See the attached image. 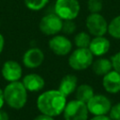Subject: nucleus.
<instances>
[{
  "mask_svg": "<svg viewBox=\"0 0 120 120\" xmlns=\"http://www.w3.org/2000/svg\"><path fill=\"white\" fill-rule=\"evenodd\" d=\"M66 104L67 97L58 89L47 90L41 93L37 98V107L40 113L52 117L63 113Z\"/></svg>",
  "mask_w": 120,
  "mask_h": 120,
  "instance_id": "nucleus-1",
  "label": "nucleus"
},
{
  "mask_svg": "<svg viewBox=\"0 0 120 120\" xmlns=\"http://www.w3.org/2000/svg\"><path fill=\"white\" fill-rule=\"evenodd\" d=\"M5 103L14 110L22 109L27 102V90L22 82H8L4 88Z\"/></svg>",
  "mask_w": 120,
  "mask_h": 120,
  "instance_id": "nucleus-2",
  "label": "nucleus"
},
{
  "mask_svg": "<svg viewBox=\"0 0 120 120\" xmlns=\"http://www.w3.org/2000/svg\"><path fill=\"white\" fill-rule=\"evenodd\" d=\"M68 65L74 70H84L88 68L93 61L94 55L88 48H77L70 52L68 57Z\"/></svg>",
  "mask_w": 120,
  "mask_h": 120,
  "instance_id": "nucleus-3",
  "label": "nucleus"
},
{
  "mask_svg": "<svg viewBox=\"0 0 120 120\" xmlns=\"http://www.w3.org/2000/svg\"><path fill=\"white\" fill-rule=\"evenodd\" d=\"M80 9L81 7L78 0H56L54 3V13L63 21L76 19Z\"/></svg>",
  "mask_w": 120,
  "mask_h": 120,
  "instance_id": "nucleus-4",
  "label": "nucleus"
},
{
  "mask_svg": "<svg viewBox=\"0 0 120 120\" xmlns=\"http://www.w3.org/2000/svg\"><path fill=\"white\" fill-rule=\"evenodd\" d=\"M88 109L86 103L78 99H73L67 102L63 111L65 120H88Z\"/></svg>",
  "mask_w": 120,
  "mask_h": 120,
  "instance_id": "nucleus-5",
  "label": "nucleus"
},
{
  "mask_svg": "<svg viewBox=\"0 0 120 120\" xmlns=\"http://www.w3.org/2000/svg\"><path fill=\"white\" fill-rule=\"evenodd\" d=\"M85 25L88 33L94 37L104 36L108 32V22L100 13H90L85 20Z\"/></svg>",
  "mask_w": 120,
  "mask_h": 120,
  "instance_id": "nucleus-6",
  "label": "nucleus"
},
{
  "mask_svg": "<svg viewBox=\"0 0 120 120\" xmlns=\"http://www.w3.org/2000/svg\"><path fill=\"white\" fill-rule=\"evenodd\" d=\"M89 113L93 115H106L112 108L110 98L104 95H94L86 103Z\"/></svg>",
  "mask_w": 120,
  "mask_h": 120,
  "instance_id": "nucleus-7",
  "label": "nucleus"
},
{
  "mask_svg": "<svg viewBox=\"0 0 120 120\" xmlns=\"http://www.w3.org/2000/svg\"><path fill=\"white\" fill-rule=\"evenodd\" d=\"M63 20L55 13H50L43 16L39 22V30L46 36L58 35L62 30Z\"/></svg>",
  "mask_w": 120,
  "mask_h": 120,
  "instance_id": "nucleus-8",
  "label": "nucleus"
},
{
  "mask_svg": "<svg viewBox=\"0 0 120 120\" xmlns=\"http://www.w3.org/2000/svg\"><path fill=\"white\" fill-rule=\"evenodd\" d=\"M50 50L58 56H65L70 53L72 50V42L63 35H55L49 40Z\"/></svg>",
  "mask_w": 120,
  "mask_h": 120,
  "instance_id": "nucleus-9",
  "label": "nucleus"
},
{
  "mask_svg": "<svg viewBox=\"0 0 120 120\" xmlns=\"http://www.w3.org/2000/svg\"><path fill=\"white\" fill-rule=\"evenodd\" d=\"M1 73L3 78L8 82H17L22 78V68L17 61L8 60L3 64Z\"/></svg>",
  "mask_w": 120,
  "mask_h": 120,
  "instance_id": "nucleus-10",
  "label": "nucleus"
},
{
  "mask_svg": "<svg viewBox=\"0 0 120 120\" xmlns=\"http://www.w3.org/2000/svg\"><path fill=\"white\" fill-rule=\"evenodd\" d=\"M45 55L39 48H30L22 55V63L28 68H37L44 61Z\"/></svg>",
  "mask_w": 120,
  "mask_h": 120,
  "instance_id": "nucleus-11",
  "label": "nucleus"
},
{
  "mask_svg": "<svg viewBox=\"0 0 120 120\" xmlns=\"http://www.w3.org/2000/svg\"><path fill=\"white\" fill-rule=\"evenodd\" d=\"M110 47H111L110 40L104 36H100V37H94L91 39L88 49L90 50V52L93 53L94 56L102 57L104 54H106L109 52Z\"/></svg>",
  "mask_w": 120,
  "mask_h": 120,
  "instance_id": "nucleus-12",
  "label": "nucleus"
},
{
  "mask_svg": "<svg viewBox=\"0 0 120 120\" xmlns=\"http://www.w3.org/2000/svg\"><path fill=\"white\" fill-rule=\"evenodd\" d=\"M102 86L106 92L116 94L120 92V73L112 69L102 77Z\"/></svg>",
  "mask_w": 120,
  "mask_h": 120,
  "instance_id": "nucleus-13",
  "label": "nucleus"
},
{
  "mask_svg": "<svg viewBox=\"0 0 120 120\" xmlns=\"http://www.w3.org/2000/svg\"><path fill=\"white\" fill-rule=\"evenodd\" d=\"M22 84L28 92H38L45 86L44 79L37 73H29L22 78Z\"/></svg>",
  "mask_w": 120,
  "mask_h": 120,
  "instance_id": "nucleus-14",
  "label": "nucleus"
},
{
  "mask_svg": "<svg viewBox=\"0 0 120 120\" xmlns=\"http://www.w3.org/2000/svg\"><path fill=\"white\" fill-rule=\"evenodd\" d=\"M78 79L75 75L73 74H67L65 75L60 82H59V86H58V90L65 96V97H68L69 95H71L72 93H74L78 87Z\"/></svg>",
  "mask_w": 120,
  "mask_h": 120,
  "instance_id": "nucleus-15",
  "label": "nucleus"
},
{
  "mask_svg": "<svg viewBox=\"0 0 120 120\" xmlns=\"http://www.w3.org/2000/svg\"><path fill=\"white\" fill-rule=\"evenodd\" d=\"M92 70L98 76H104L112 69V64L111 59L105 57H99L97 60H94L92 63Z\"/></svg>",
  "mask_w": 120,
  "mask_h": 120,
  "instance_id": "nucleus-16",
  "label": "nucleus"
},
{
  "mask_svg": "<svg viewBox=\"0 0 120 120\" xmlns=\"http://www.w3.org/2000/svg\"><path fill=\"white\" fill-rule=\"evenodd\" d=\"M75 95H76V99L82 101L84 103H87V101L95 95V93H94V89L91 85L82 83L77 87V89L75 91Z\"/></svg>",
  "mask_w": 120,
  "mask_h": 120,
  "instance_id": "nucleus-17",
  "label": "nucleus"
},
{
  "mask_svg": "<svg viewBox=\"0 0 120 120\" xmlns=\"http://www.w3.org/2000/svg\"><path fill=\"white\" fill-rule=\"evenodd\" d=\"M91 37L89 33L79 32L74 37V44L77 48H88L91 42Z\"/></svg>",
  "mask_w": 120,
  "mask_h": 120,
  "instance_id": "nucleus-18",
  "label": "nucleus"
},
{
  "mask_svg": "<svg viewBox=\"0 0 120 120\" xmlns=\"http://www.w3.org/2000/svg\"><path fill=\"white\" fill-rule=\"evenodd\" d=\"M108 33L115 39H120V15L114 17L108 23Z\"/></svg>",
  "mask_w": 120,
  "mask_h": 120,
  "instance_id": "nucleus-19",
  "label": "nucleus"
},
{
  "mask_svg": "<svg viewBox=\"0 0 120 120\" xmlns=\"http://www.w3.org/2000/svg\"><path fill=\"white\" fill-rule=\"evenodd\" d=\"M49 0H24V4L27 8L33 11H38L44 8Z\"/></svg>",
  "mask_w": 120,
  "mask_h": 120,
  "instance_id": "nucleus-20",
  "label": "nucleus"
},
{
  "mask_svg": "<svg viewBox=\"0 0 120 120\" xmlns=\"http://www.w3.org/2000/svg\"><path fill=\"white\" fill-rule=\"evenodd\" d=\"M102 8V0H87V8L90 11V13H99Z\"/></svg>",
  "mask_w": 120,
  "mask_h": 120,
  "instance_id": "nucleus-21",
  "label": "nucleus"
},
{
  "mask_svg": "<svg viewBox=\"0 0 120 120\" xmlns=\"http://www.w3.org/2000/svg\"><path fill=\"white\" fill-rule=\"evenodd\" d=\"M76 30V24L73 22V20H65L63 21V25H62V32L66 35H70L73 34Z\"/></svg>",
  "mask_w": 120,
  "mask_h": 120,
  "instance_id": "nucleus-22",
  "label": "nucleus"
},
{
  "mask_svg": "<svg viewBox=\"0 0 120 120\" xmlns=\"http://www.w3.org/2000/svg\"><path fill=\"white\" fill-rule=\"evenodd\" d=\"M109 117L112 120H120V102H117L112 106L109 112Z\"/></svg>",
  "mask_w": 120,
  "mask_h": 120,
  "instance_id": "nucleus-23",
  "label": "nucleus"
},
{
  "mask_svg": "<svg viewBox=\"0 0 120 120\" xmlns=\"http://www.w3.org/2000/svg\"><path fill=\"white\" fill-rule=\"evenodd\" d=\"M112 64V68L120 73V52H116L115 54H113L111 58Z\"/></svg>",
  "mask_w": 120,
  "mask_h": 120,
  "instance_id": "nucleus-24",
  "label": "nucleus"
},
{
  "mask_svg": "<svg viewBox=\"0 0 120 120\" xmlns=\"http://www.w3.org/2000/svg\"><path fill=\"white\" fill-rule=\"evenodd\" d=\"M34 120H54V118L52 116H50V115H47V114H43V113H40L38 115H37Z\"/></svg>",
  "mask_w": 120,
  "mask_h": 120,
  "instance_id": "nucleus-25",
  "label": "nucleus"
},
{
  "mask_svg": "<svg viewBox=\"0 0 120 120\" xmlns=\"http://www.w3.org/2000/svg\"><path fill=\"white\" fill-rule=\"evenodd\" d=\"M90 120H112L107 115H94Z\"/></svg>",
  "mask_w": 120,
  "mask_h": 120,
  "instance_id": "nucleus-26",
  "label": "nucleus"
},
{
  "mask_svg": "<svg viewBox=\"0 0 120 120\" xmlns=\"http://www.w3.org/2000/svg\"><path fill=\"white\" fill-rule=\"evenodd\" d=\"M0 120H9V117H8V114L7 112L3 111L2 109L0 110Z\"/></svg>",
  "mask_w": 120,
  "mask_h": 120,
  "instance_id": "nucleus-27",
  "label": "nucleus"
},
{
  "mask_svg": "<svg viewBox=\"0 0 120 120\" xmlns=\"http://www.w3.org/2000/svg\"><path fill=\"white\" fill-rule=\"evenodd\" d=\"M4 104H5V98H4V91H3V89H1V88H0V110L3 108Z\"/></svg>",
  "mask_w": 120,
  "mask_h": 120,
  "instance_id": "nucleus-28",
  "label": "nucleus"
},
{
  "mask_svg": "<svg viewBox=\"0 0 120 120\" xmlns=\"http://www.w3.org/2000/svg\"><path fill=\"white\" fill-rule=\"evenodd\" d=\"M4 46H5V38H4L3 35L0 34V54L4 50Z\"/></svg>",
  "mask_w": 120,
  "mask_h": 120,
  "instance_id": "nucleus-29",
  "label": "nucleus"
}]
</instances>
